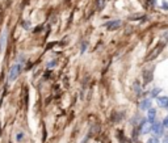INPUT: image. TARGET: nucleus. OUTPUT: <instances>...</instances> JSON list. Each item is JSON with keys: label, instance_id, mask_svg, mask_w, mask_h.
Returning <instances> with one entry per match:
<instances>
[{"label": "nucleus", "instance_id": "9", "mask_svg": "<svg viewBox=\"0 0 168 143\" xmlns=\"http://www.w3.org/2000/svg\"><path fill=\"white\" fill-rule=\"evenodd\" d=\"M146 143H160L159 142V139H158V137H153V138H150L149 141H147Z\"/></svg>", "mask_w": 168, "mask_h": 143}, {"label": "nucleus", "instance_id": "7", "mask_svg": "<svg viewBox=\"0 0 168 143\" xmlns=\"http://www.w3.org/2000/svg\"><path fill=\"white\" fill-rule=\"evenodd\" d=\"M141 109L142 110H145V109H147L149 110L150 108H151V101H150V98H145V100H142V102H141Z\"/></svg>", "mask_w": 168, "mask_h": 143}, {"label": "nucleus", "instance_id": "6", "mask_svg": "<svg viewBox=\"0 0 168 143\" xmlns=\"http://www.w3.org/2000/svg\"><path fill=\"white\" fill-rule=\"evenodd\" d=\"M149 114H147V118H149V121L150 122H154L155 121V118H156V110H155L154 108H150L149 110Z\"/></svg>", "mask_w": 168, "mask_h": 143}, {"label": "nucleus", "instance_id": "1", "mask_svg": "<svg viewBox=\"0 0 168 143\" xmlns=\"http://www.w3.org/2000/svg\"><path fill=\"white\" fill-rule=\"evenodd\" d=\"M20 72H21V65L20 63L12 65V67L9 68V80H16L18 78Z\"/></svg>", "mask_w": 168, "mask_h": 143}, {"label": "nucleus", "instance_id": "12", "mask_svg": "<svg viewBox=\"0 0 168 143\" xmlns=\"http://www.w3.org/2000/svg\"><path fill=\"white\" fill-rule=\"evenodd\" d=\"M22 26L24 28H29V22H22Z\"/></svg>", "mask_w": 168, "mask_h": 143}, {"label": "nucleus", "instance_id": "10", "mask_svg": "<svg viewBox=\"0 0 168 143\" xmlns=\"http://www.w3.org/2000/svg\"><path fill=\"white\" fill-rule=\"evenodd\" d=\"M162 124H163V126H164V128H167V129H168V116L164 118V120H163Z\"/></svg>", "mask_w": 168, "mask_h": 143}, {"label": "nucleus", "instance_id": "11", "mask_svg": "<svg viewBox=\"0 0 168 143\" xmlns=\"http://www.w3.org/2000/svg\"><path fill=\"white\" fill-rule=\"evenodd\" d=\"M16 139H17L18 142H21V141L24 139V134H22V133H18V134H17V138H16Z\"/></svg>", "mask_w": 168, "mask_h": 143}, {"label": "nucleus", "instance_id": "8", "mask_svg": "<svg viewBox=\"0 0 168 143\" xmlns=\"http://www.w3.org/2000/svg\"><path fill=\"white\" fill-rule=\"evenodd\" d=\"M159 92H160V89H159V88H155L154 91H151L150 96H151V97H158V93H159Z\"/></svg>", "mask_w": 168, "mask_h": 143}, {"label": "nucleus", "instance_id": "13", "mask_svg": "<svg viewBox=\"0 0 168 143\" xmlns=\"http://www.w3.org/2000/svg\"><path fill=\"white\" fill-rule=\"evenodd\" d=\"M163 143H168V135L164 137V139H163Z\"/></svg>", "mask_w": 168, "mask_h": 143}, {"label": "nucleus", "instance_id": "2", "mask_svg": "<svg viewBox=\"0 0 168 143\" xmlns=\"http://www.w3.org/2000/svg\"><path fill=\"white\" fill-rule=\"evenodd\" d=\"M151 129H153V122H150L149 120L142 121L141 125H139V131H141V134H149L151 131Z\"/></svg>", "mask_w": 168, "mask_h": 143}, {"label": "nucleus", "instance_id": "4", "mask_svg": "<svg viewBox=\"0 0 168 143\" xmlns=\"http://www.w3.org/2000/svg\"><path fill=\"white\" fill-rule=\"evenodd\" d=\"M105 26H106L109 30H116L117 28L121 26V21H119V20H110L109 22L105 24Z\"/></svg>", "mask_w": 168, "mask_h": 143}, {"label": "nucleus", "instance_id": "3", "mask_svg": "<svg viewBox=\"0 0 168 143\" xmlns=\"http://www.w3.org/2000/svg\"><path fill=\"white\" fill-rule=\"evenodd\" d=\"M151 131H153L156 137H162L163 133H164V126H163V124L155 122V124H153V129H151Z\"/></svg>", "mask_w": 168, "mask_h": 143}, {"label": "nucleus", "instance_id": "5", "mask_svg": "<svg viewBox=\"0 0 168 143\" xmlns=\"http://www.w3.org/2000/svg\"><path fill=\"white\" fill-rule=\"evenodd\" d=\"M156 102L160 108H164V109H168V97L167 96H159L156 97Z\"/></svg>", "mask_w": 168, "mask_h": 143}]
</instances>
